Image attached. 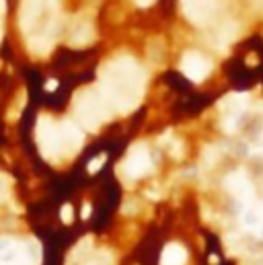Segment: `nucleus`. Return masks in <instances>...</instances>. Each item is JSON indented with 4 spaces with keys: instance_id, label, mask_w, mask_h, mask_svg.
<instances>
[{
    "instance_id": "nucleus-1",
    "label": "nucleus",
    "mask_w": 263,
    "mask_h": 265,
    "mask_svg": "<svg viewBox=\"0 0 263 265\" xmlns=\"http://www.w3.org/2000/svg\"><path fill=\"white\" fill-rule=\"evenodd\" d=\"M144 70L132 56L111 58L99 70V93L109 107L120 113H130L138 107L144 95Z\"/></svg>"
},
{
    "instance_id": "nucleus-2",
    "label": "nucleus",
    "mask_w": 263,
    "mask_h": 265,
    "mask_svg": "<svg viewBox=\"0 0 263 265\" xmlns=\"http://www.w3.org/2000/svg\"><path fill=\"white\" fill-rule=\"evenodd\" d=\"M111 111L114 109L109 107V103L103 99V95L93 89L81 91L77 95V99H74V113H77L79 122L91 132L99 130V126L111 118Z\"/></svg>"
},
{
    "instance_id": "nucleus-3",
    "label": "nucleus",
    "mask_w": 263,
    "mask_h": 265,
    "mask_svg": "<svg viewBox=\"0 0 263 265\" xmlns=\"http://www.w3.org/2000/svg\"><path fill=\"white\" fill-rule=\"evenodd\" d=\"M44 19V29L48 40L52 42L58 31V0H23L21 21L23 29L33 33V27H37Z\"/></svg>"
},
{
    "instance_id": "nucleus-4",
    "label": "nucleus",
    "mask_w": 263,
    "mask_h": 265,
    "mask_svg": "<svg viewBox=\"0 0 263 265\" xmlns=\"http://www.w3.org/2000/svg\"><path fill=\"white\" fill-rule=\"evenodd\" d=\"M37 144H40L42 155L48 161H58L62 157V142H60V128L58 124L48 118L42 116L37 122Z\"/></svg>"
},
{
    "instance_id": "nucleus-5",
    "label": "nucleus",
    "mask_w": 263,
    "mask_h": 265,
    "mask_svg": "<svg viewBox=\"0 0 263 265\" xmlns=\"http://www.w3.org/2000/svg\"><path fill=\"white\" fill-rule=\"evenodd\" d=\"M210 70H212L210 62H208L202 54H198V52H187V54H183V58H181V72H183L190 81L202 83V81L208 77V74H210Z\"/></svg>"
},
{
    "instance_id": "nucleus-6",
    "label": "nucleus",
    "mask_w": 263,
    "mask_h": 265,
    "mask_svg": "<svg viewBox=\"0 0 263 265\" xmlns=\"http://www.w3.org/2000/svg\"><path fill=\"white\" fill-rule=\"evenodd\" d=\"M150 169H153V163H150V155H148V150L146 146L138 144L134 146L130 153H128V159L124 163V171L130 179H138L142 175H146Z\"/></svg>"
},
{
    "instance_id": "nucleus-7",
    "label": "nucleus",
    "mask_w": 263,
    "mask_h": 265,
    "mask_svg": "<svg viewBox=\"0 0 263 265\" xmlns=\"http://www.w3.org/2000/svg\"><path fill=\"white\" fill-rule=\"evenodd\" d=\"M216 0H181V11L194 25H206L214 13Z\"/></svg>"
},
{
    "instance_id": "nucleus-8",
    "label": "nucleus",
    "mask_w": 263,
    "mask_h": 265,
    "mask_svg": "<svg viewBox=\"0 0 263 265\" xmlns=\"http://www.w3.org/2000/svg\"><path fill=\"white\" fill-rule=\"evenodd\" d=\"M60 142H62V157H72L77 155L83 146V132L74 122H60Z\"/></svg>"
},
{
    "instance_id": "nucleus-9",
    "label": "nucleus",
    "mask_w": 263,
    "mask_h": 265,
    "mask_svg": "<svg viewBox=\"0 0 263 265\" xmlns=\"http://www.w3.org/2000/svg\"><path fill=\"white\" fill-rule=\"evenodd\" d=\"M227 189L243 204H251L253 202V185L249 181V177L243 171H237L233 175L227 177Z\"/></svg>"
},
{
    "instance_id": "nucleus-10",
    "label": "nucleus",
    "mask_w": 263,
    "mask_h": 265,
    "mask_svg": "<svg viewBox=\"0 0 263 265\" xmlns=\"http://www.w3.org/2000/svg\"><path fill=\"white\" fill-rule=\"evenodd\" d=\"M243 224L247 226L249 231L263 235V204H247L245 212H243Z\"/></svg>"
},
{
    "instance_id": "nucleus-11",
    "label": "nucleus",
    "mask_w": 263,
    "mask_h": 265,
    "mask_svg": "<svg viewBox=\"0 0 263 265\" xmlns=\"http://www.w3.org/2000/svg\"><path fill=\"white\" fill-rule=\"evenodd\" d=\"M187 253L181 245H167L163 255H161V265H185Z\"/></svg>"
},
{
    "instance_id": "nucleus-12",
    "label": "nucleus",
    "mask_w": 263,
    "mask_h": 265,
    "mask_svg": "<svg viewBox=\"0 0 263 265\" xmlns=\"http://www.w3.org/2000/svg\"><path fill=\"white\" fill-rule=\"evenodd\" d=\"M93 40V25L89 21H83L79 29L72 33V46H87Z\"/></svg>"
},
{
    "instance_id": "nucleus-13",
    "label": "nucleus",
    "mask_w": 263,
    "mask_h": 265,
    "mask_svg": "<svg viewBox=\"0 0 263 265\" xmlns=\"http://www.w3.org/2000/svg\"><path fill=\"white\" fill-rule=\"evenodd\" d=\"M83 265H111V257L107 253H101V255H97L93 259H87Z\"/></svg>"
},
{
    "instance_id": "nucleus-14",
    "label": "nucleus",
    "mask_w": 263,
    "mask_h": 265,
    "mask_svg": "<svg viewBox=\"0 0 263 265\" xmlns=\"http://www.w3.org/2000/svg\"><path fill=\"white\" fill-rule=\"evenodd\" d=\"M103 163H105V155H101V157L93 159V161L89 163V173H97V171L103 167Z\"/></svg>"
},
{
    "instance_id": "nucleus-15",
    "label": "nucleus",
    "mask_w": 263,
    "mask_h": 265,
    "mask_svg": "<svg viewBox=\"0 0 263 265\" xmlns=\"http://www.w3.org/2000/svg\"><path fill=\"white\" fill-rule=\"evenodd\" d=\"M60 216H62V222L64 224H70L72 222V206H62V212H60Z\"/></svg>"
},
{
    "instance_id": "nucleus-16",
    "label": "nucleus",
    "mask_w": 263,
    "mask_h": 265,
    "mask_svg": "<svg viewBox=\"0 0 263 265\" xmlns=\"http://www.w3.org/2000/svg\"><path fill=\"white\" fill-rule=\"evenodd\" d=\"M134 3H136L138 7H150V5L155 3V0H134Z\"/></svg>"
},
{
    "instance_id": "nucleus-17",
    "label": "nucleus",
    "mask_w": 263,
    "mask_h": 265,
    "mask_svg": "<svg viewBox=\"0 0 263 265\" xmlns=\"http://www.w3.org/2000/svg\"><path fill=\"white\" fill-rule=\"evenodd\" d=\"M56 85H58L56 81H48V85H46V89H48V91H54V89H56Z\"/></svg>"
},
{
    "instance_id": "nucleus-18",
    "label": "nucleus",
    "mask_w": 263,
    "mask_h": 265,
    "mask_svg": "<svg viewBox=\"0 0 263 265\" xmlns=\"http://www.w3.org/2000/svg\"><path fill=\"white\" fill-rule=\"evenodd\" d=\"M5 9H7V0H0V15L5 13Z\"/></svg>"
},
{
    "instance_id": "nucleus-19",
    "label": "nucleus",
    "mask_w": 263,
    "mask_h": 265,
    "mask_svg": "<svg viewBox=\"0 0 263 265\" xmlns=\"http://www.w3.org/2000/svg\"><path fill=\"white\" fill-rule=\"evenodd\" d=\"M89 212H91V208H89V206H85V212H83V216L87 218V216H89Z\"/></svg>"
}]
</instances>
